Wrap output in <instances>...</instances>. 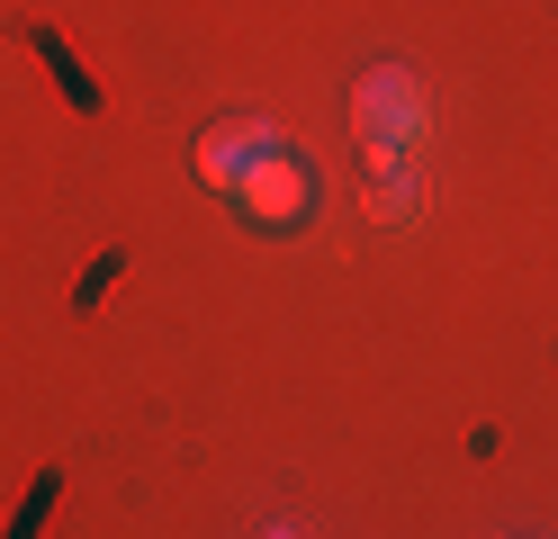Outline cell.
I'll return each instance as SVG.
<instances>
[{
    "mask_svg": "<svg viewBox=\"0 0 558 539\" xmlns=\"http://www.w3.org/2000/svg\"><path fill=\"white\" fill-rule=\"evenodd\" d=\"M54 494H63V477H37V494H27V513L10 522V539H37V530H46V513H54Z\"/></svg>",
    "mask_w": 558,
    "mask_h": 539,
    "instance_id": "2",
    "label": "cell"
},
{
    "mask_svg": "<svg viewBox=\"0 0 558 539\" xmlns=\"http://www.w3.org/2000/svg\"><path fill=\"white\" fill-rule=\"evenodd\" d=\"M37 46H46V63H54V82H63V90H73V108H99V90H90V72H82L73 54H63V46H54V36H46V27H37Z\"/></svg>",
    "mask_w": 558,
    "mask_h": 539,
    "instance_id": "1",
    "label": "cell"
}]
</instances>
